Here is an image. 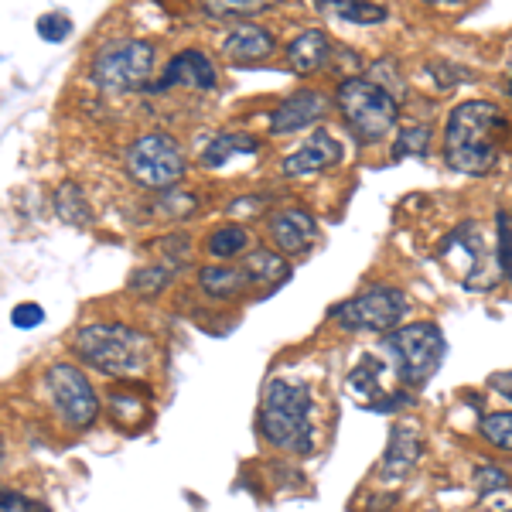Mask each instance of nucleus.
<instances>
[{
  "label": "nucleus",
  "instance_id": "f257e3e1",
  "mask_svg": "<svg viewBox=\"0 0 512 512\" xmlns=\"http://www.w3.org/2000/svg\"><path fill=\"white\" fill-rule=\"evenodd\" d=\"M509 123L489 99L458 103L444 127V158L461 175H489L499 161V134Z\"/></svg>",
  "mask_w": 512,
  "mask_h": 512
},
{
  "label": "nucleus",
  "instance_id": "f03ea898",
  "mask_svg": "<svg viewBox=\"0 0 512 512\" xmlns=\"http://www.w3.org/2000/svg\"><path fill=\"white\" fill-rule=\"evenodd\" d=\"M315 400L304 383L274 376L263 386L260 403V431L274 448L291 454H311L315 451Z\"/></svg>",
  "mask_w": 512,
  "mask_h": 512
},
{
  "label": "nucleus",
  "instance_id": "7ed1b4c3",
  "mask_svg": "<svg viewBox=\"0 0 512 512\" xmlns=\"http://www.w3.org/2000/svg\"><path fill=\"white\" fill-rule=\"evenodd\" d=\"M76 355L106 376L134 379L151 369L154 342L130 325H86L76 332Z\"/></svg>",
  "mask_w": 512,
  "mask_h": 512
},
{
  "label": "nucleus",
  "instance_id": "20e7f679",
  "mask_svg": "<svg viewBox=\"0 0 512 512\" xmlns=\"http://www.w3.org/2000/svg\"><path fill=\"white\" fill-rule=\"evenodd\" d=\"M383 352L390 355L393 376L403 386L417 390V386L431 383L434 373L441 369L448 338L434 321H417V325H400L396 332L383 335Z\"/></svg>",
  "mask_w": 512,
  "mask_h": 512
},
{
  "label": "nucleus",
  "instance_id": "39448f33",
  "mask_svg": "<svg viewBox=\"0 0 512 512\" xmlns=\"http://www.w3.org/2000/svg\"><path fill=\"white\" fill-rule=\"evenodd\" d=\"M441 260L468 291H492L499 280H506L499 267V250H492L489 236L472 219L451 229V236L441 243Z\"/></svg>",
  "mask_w": 512,
  "mask_h": 512
},
{
  "label": "nucleus",
  "instance_id": "423d86ee",
  "mask_svg": "<svg viewBox=\"0 0 512 512\" xmlns=\"http://www.w3.org/2000/svg\"><path fill=\"white\" fill-rule=\"evenodd\" d=\"M338 110L362 144H376L396 127V99L369 76H349L338 86Z\"/></svg>",
  "mask_w": 512,
  "mask_h": 512
},
{
  "label": "nucleus",
  "instance_id": "0eeeda50",
  "mask_svg": "<svg viewBox=\"0 0 512 512\" xmlns=\"http://www.w3.org/2000/svg\"><path fill=\"white\" fill-rule=\"evenodd\" d=\"M410 311V301L400 287H390V284H373L366 291H359L349 301L335 304L328 311V318L335 325H342L345 332H396L400 321L407 318Z\"/></svg>",
  "mask_w": 512,
  "mask_h": 512
},
{
  "label": "nucleus",
  "instance_id": "6e6552de",
  "mask_svg": "<svg viewBox=\"0 0 512 512\" xmlns=\"http://www.w3.org/2000/svg\"><path fill=\"white\" fill-rule=\"evenodd\" d=\"M154 76V45L140 38H120L99 48L93 62V82L106 93H137L151 89Z\"/></svg>",
  "mask_w": 512,
  "mask_h": 512
},
{
  "label": "nucleus",
  "instance_id": "1a4fd4ad",
  "mask_svg": "<svg viewBox=\"0 0 512 512\" xmlns=\"http://www.w3.org/2000/svg\"><path fill=\"white\" fill-rule=\"evenodd\" d=\"M45 390L52 400L55 414L62 417V424H69L72 431H86L96 424L99 417V396L89 383V376L72 362H55L45 373Z\"/></svg>",
  "mask_w": 512,
  "mask_h": 512
},
{
  "label": "nucleus",
  "instance_id": "9d476101",
  "mask_svg": "<svg viewBox=\"0 0 512 512\" xmlns=\"http://www.w3.org/2000/svg\"><path fill=\"white\" fill-rule=\"evenodd\" d=\"M127 171L144 188H168L185 175V151L171 134H144L127 147Z\"/></svg>",
  "mask_w": 512,
  "mask_h": 512
},
{
  "label": "nucleus",
  "instance_id": "9b49d317",
  "mask_svg": "<svg viewBox=\"0 0 512 512\" xmlns=\"http://www.w3.org/2000/svg\"><path fill=\"white\" fill-rule=\"evenodd\" d=\"M383 373H386L383 362L373 359V355H362L359 366L345 376V393H349V400L366 410H376V414H390V410L410 403L407 393H393L390 386H383Z\"/></svg>",
  "mask_w": 512,
  "mask_h": 512
},
{
  "label": "nucleus",
  "instance_id": "f8f14e48",
  "mask_svg": "<svg viewBox=\"0 0 512 512\" xmlns=\"http://www.w3.org/2000/svg\"><path fill=\"white\" fill-rule=\"evenodd\" d=\"M175 86L198 89V93H212V89L219 86V72L205 52H198V48H185V52H178L175 59L164 65L154 93H168V89H175Z\"/></svg>",
  "mask_w": 512,
  "mask_h": 512
},
{
  "label": "nucleus",
  "instance_id": "ddd939ff",
  "mask_svg": "<svg viewBox=\"0 0 512 512\" xmlns=\"http://www.w3.org/2000/svg\"><path fill=\"white\" fill-rule=\"evenodd\" d=\"M342 158H345L342 144H338L332 134L318 130V134H311L301 147H297L294 154H287V158L280 161V175H287V178H308V175H318V171L332 168V164H338Z\"/></svg>",
  "mask_w": 512,
  "mask_h": 512
},
{
  "label": "nucleus",
  "instance_id": "4468645a",
  "mask_svg": "<svg viewBox=\"0 0 512 512\" xmlns=\"http://www.w3.org/2000/svg\"><path fill=\"white\" fill-rule=\"evenodd\" d=\"M267 229L280 256L304 253L318 236V222L308 209H277L274 216L267 219Z\"/></svg>",
  "mask_w": 512,
  "mask_h": 512
},
{
  "label": "nucleus",
  "instance_id": "2eb2a0df",
  "mask_svg": "<svg viewBox=\"0 0 512 512\" xmlns=\"http://www.w3.org/2000/svg\"><path fill=\"white\" fill-rule=\"evenodd\" d=\"M325 113H328V99L318 89H301V93L287 96L270 113V134H297L304 127H315Z\"/></svg>",
  "mask_w": 512,
  "mask_h": 512
},
{
  "label": "nucleus",
  "instance_id": "dca6fc26",
  "mask_svg": "<svg viewBox=\"0 0 512 512\" xmlns=\"http://www.w3.org/2000/svg\"><path fill=\"white\" fill-rule=\"evenodd\" d=\"M420 431L414 424H396L390 431V444H386V454H383V478L386 482H403L414 465L420 461Z\"/></svg>",
  "mask_w": 512,
  "mask_h": 512
},
{
  "label": "nucleus",
  "instance_id": "f3484780",
  "mask_svg": "<svg viewBox=\"0 0 512 512\" xmlns=\"http://www.w3.org/2000/svg\"><path fill=\"white\" fill-rule=\"evenodd\" d=\"M274 48H277V38L270 35L267 28H260V24H233V31L222 38V55H226L229 62L267 59Z\"/></svg>",
  "mask_w": 512,
  "mask_h": 512
},
{
  "label": "nucleus",
  "instance_id": "a211bd4d",
  "mask_svg": "<svg viewBox=\"0 0 512 512\" xmlns=\"http://www.w3.org/2000/svg\"><path fill=\"white\" fill-rule=\"evenodd\" d=\"M328 59H332V41L318 28L301 31V35L287 45V62H291V69L297 76H311V72L325 69Z\"/></svg>",
  "mask_w": 512,
  "mask_h": 512
},
{
  "label": "nucleus",
  "instance_id": "6ab92c4d",
  "mask_svg": "<svg viewBox=\"0 0 512 512\" xmlns=\"http://www.w3.org/2000/svg\"><path fill=\"white\" fill-rule=\"evenodd\" d=\"M250 277H246L243 267H233V263H212L198 274V287L212 297H236L246 291Z\"/></svg>",
  "mask_w": 512,
  "mask_h": 512
},
{
  "label": "nucleus",
  "instance_id": "aec40b11",
  "mask_svg": "<svg viewBox=\"0 0 512 512\" xmlns=\"http://www.w3.org/2000/svg\"><path fill=\"white\" fill-rule=\"evenodd\" d=\"M243 270H246V277H250V284H267V280H270V287L284 284V280L291 277V267H287V260L280 253H274V250L246 253Z\"/></svg>",
  "mask_w": 512,
  "mask_h": 512
},
{
  "label": "nucleus",
  "instance_id": "412c9836",
  "mask_svg": "<svg viewBox=\"0 0 512 512\" xmlns=\"http://www.w3.org/2000/svg\"><path fill=\"white\" fill-rule=\"evenodd\" d=\"M260 151V140L256 137H243V134H219L205 144L202 151V168H222L229 158L236 154H256Z\"/></svg>",
  "mask_w": 512,
  "mask_h": 512
},
{
  "label": "nucleus",
  "instance_id": "4be33fe9",
  "mask_svg": "<svg viewBox=\"0 0 512 512\" xmlns=\"http://www.w3.org/2000/svg\"><path fill=\"white\" fill-rule=\"evenodd\" d=\"M246 246H250V233H246V226H239V222H226V226H219L216 233L209 236L205 253L216 256V260H236V256L246 253Z\"/></svg>",
  "mask_w": 512,
  "mask_h": 512
},
{
  "label": "nucleus",
  "instance_id": "5701e85b",
  "mask_svg": "<svg viewBox=\"0 0 512 512\" xmlns=\"http://www.w3.org/2000/svg\"><path fill=\"white\" fill-rule=\"evenodd\" d=\"M321 11L352 24H379L390 18V11L383 4H369V0H321Z\"/></svg>",
  "mask_w": 512,
  "mask_h": 512
},
{
  "label": "nucleus",
  "instance_id": "b1692460",
  "mask_svg": "<svg viewBox=\"0 0 512 512\" xmlns=\"http://www.w3.org/2000/svg\"><path fill=\"white\" fill-rule=\"evenodd\" d=\"M427 151H431V127H424V123H414V127H403L400 134H396L393 161L427 158Z\"/></svg>",
  "mask_w": 512,
  "mask_h": 512
},
{
  "label": "nucleus",
  "instance_id": "393cba45",
  "mask_svg": "<svg viewBox=\"0 0 512 512\" xmlns=\"http://www.w3.org/2000/svg\"><path fill=\"white\" fill-rule=\"evenodd\" d=\"M171 277H175V267L171 263H154V267H140L134 270V277H130V291L151 297V294H161L164 287L171 284Z\"/></svg>",
  "mask_w": 512,
  "mask_h": 512
},
{
  "label": "nucleus",
  "instance_id": "a878e982",
  "mask_svg": "<svg viewBox=\"0 0 512 512\" xmlns=\"http://www.w3.org/2000/svg\"><path fill=\"white\" fill-rule=\"evenodd\" d=\"M478 434L499 451H512V414L506 410H495V414H485L478 420Z\"/></svg>",
  "mask_w": 512,
  "mask_h": 512
},
{
  "label": "nucleus",
  "instance_id": "bb28decb",
  "mask_svg": "<svg viewBox=\"0 0 512 512\" xmlns=\"http://www.w3.org/2000/svg\"><path fill=\"white\" fill-rule=\"evenodd\" d=\"M495 250H499L502 277L512 280V219L506 209L495 212Z\"/></svg>",
  "mask_w": 512,
  "mask_h": 512
},
{
  "label": "nucleus",
  "instance_id": "cd10ccee",
  "mask_svg": "<svg viewBox=\"0 0 512 512\" xmlns=\"http://www.w3.org/2000/svg\"><path fill=\"white\" fill-rule=\"evenodd\" d=\"M38 38L41 41H52V45H59V41H69L72 38V18L65 11H48L38 18Z\"/></svg>",
  "mask_w": 512,
  "mask_h": 512
},
{
  "label": "nucleus",
  "instance_id": "c85d7f7f",
  "mask_svg": "<svg viewBox=\"0 0 512 512\" xmlns=\"http://www.w3.org/2000/svg\"><path fill=\"white\" fill-rule=\"evenodd\" d=\"M472 485L478 495H492V492H509V475L499 465H478L472 475Z\"/></svg>",
  "mask_w": 512,
  "mask_h": 512
},
{
  "label": "nucleus",
  "instance_id": "c756f323",
  "mask_svg": "<svg viewBox=\"0 0 512 512\" xmlns=\"http://www.w3.org/2000/svg\"><path fill=\"white\" fill-rule=\"evenodd\" d=\"M263 7L267 4H260V0H209L205 14H212V18H243V14H256Z\"/></svg>",
  "mask_w": 512,
  "mask_h": 512
},
{
  "label": "nucleus",
  "instance_id": "7c9ffc66",
  "mask_svg": "<svg viewBox=\"0 0 512 512\" xmlns=\"http://www.w3.org/2000/svg\"><path fill=\"white\" fill-rule=\"evenodd\" d=\"M41 321H45V308L35 301H21V304H14V311H11V325L18 328V332H31V328H38Z\"/></svg>",
  "mask_w": 512,
  "mask_h": 512
},
{
  "label": "nucleus",
  "instance_id": "2f4dec72",
  "mask_svg": "<svg viewBox=\"0 0 512 512\" xmlns=\"http://www.w3.org/2000/svg\"><path fill=\"white\" fill-rule=\"evenodd\" d=\"M76 209L82 212V216H89V209H86V202H82L79 188H76V185H65V188H62V195H59V212H62V219L76 222V216H72Z\"/></svg>",
  "mask_w": 512,
  "mask_h": 512
},
{
  "label": "nucleus",
  "instance_id": "473e14b6",
  "mask_svg": "<svg viewBox=\"0 0 512 512\" xmlns=\"http://www.w3.org/2000/svg\"><path fill=\"white\" fill-rule=\"evenodd\" d=\"M489 386L499 396H506V400L512 403V369H502V373H492L489 376Z\"/></svg>",
  "mask_w": 512,
  "mask_h": 512
},
{
  "label": "nucleus",
  "instance_id": "72a5a7b5",
  "mask_svg": "<svg viewBox=\"0 0 512 512\" xmlns=\"http://www.w3.org/2000/svg\"><path fill=\"white\" fill-rule=\"evenodd\" d=\"M0 512H28V502H24V495H18V492H4Z\"/></svg>",
  "mask_w": 512,
  "mask_h": 512
},
{
  "label": "nucleus",
  "instance_id": "f704fd0d",
  "mask_svg": "<svg viewBox=\"0 0 512 512\" xmlns=\"http://www.w3.org/2000/svg\"><path fill=\"white\" fill-rule=\"evenodd\" d=\"M509 93H512V79H509Z\"/></svg>",
  "mask_w": 512,
  "mask_h": 512
},
{
  "label": "nucleus",
  "instance_id": "c9c22d12",
  "mask_svg": "<svg viewBox=\"0 0 512 512\" xmlns=\"http://www.w3.org/2000/svg\"><path fill=\"white\" fill-rule=\"evenodd\" d=\"M509 219H512V212H509Z\"/></svg>",
  "mask_w": 512,
  "mask_h": 512
}]
</instances>
